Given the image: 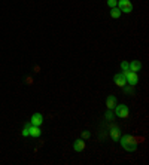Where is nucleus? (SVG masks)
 I'll list each match as a JSON object with an SVG mask.
<instances>
[{
    "label": "nucleus",
    "instance_id": "1",
    "mask_svg": "<svg viewBox=\"0 0 149 165\" xmlns=\"http://www.w3.org/2000/svg\"><path fill=\"white\" fill-rule=\"evenodd\" d=\"M119 143L127 152H134L137 149V144H139V138L134 136H121Z\"/></svg>",
    "mask_w": 149,
    "mask_h": 165
},
{
    "label": "nucleus",
    "instance_id": "9",
    "mask_svg": "<svg viewBox=\"0 0 149 165\" xmlns=\"http://www.w3.org/2000/svg\"><path fill=\"white\" fill-rule=\"evenodd\" d=\"M28 134L31 137H41L42 131H41V126H34V125L30 124V128H28Z\"/></svg>",
    "mask_w": 149,
    "mask_h": 165
},
{
    "label": "nucleus",
    "instance_id": "18",
    "mask_svg": "<svg viewBox=\"0 0 149 165\" xmlns=\"http://www.w3.org/2000/svg\"><path fill=\"white\" fill-rule=\"evenodd\" d=\"M88 137H90V132H88V131H83V132H82V138L85 140V138H88Z\"/></svg>",
    "mask_w": 149,
    "mask_h": 165
},
{
    "label": "nucleus",
    "instance_id": "14",
    "mask_svg": "<svg viewBox=\"0 0 149 165\" xmlns=\"http://www.w3.org/2000/svg\"><path fill=\"white\" fill-rule=\"evenodd\" d=\"M124 91H125V94H134V89H133V86L130 85V86H124Z\"/></svg>",
    "mask_w": 149,
    "mask_h": 165
},
{
    "label": "nucleus",
    "instance_id": "13",
    "mask_svg": "<svg viewBox=\"0 0 149 165\" xmlns=\"http://www.w3.org/2000/svg\"><path fill=\"white\" fill-rule=\"evenodd\" d=\"M28 128H30V124H26V125H24V128H23V131H21L23 137H28V136H30V134H28Z\"/></svg>",
    "mask_w": 149,
    "mask_h": 165
},
{
    "label": "nucleus",
    "instance_id": "7",
    "mask_svg": "<svg viewBox=\"0 0 149 165\" xmlns=\"http://www.w3.org/2000/svg\"><path fill=\"white\" fill-rule=\"evenodd\" d=\"M110 138L113 141H119V138H121V129L118 126H112L110 128Z\"/></svg>",
    "mask_w": 149,
    "mask_h": 165
},
{
    "label": "nucleus",
    "instance_id": "17",
    "mask_svg": "<svg viewBox=\"0 0 149 165\" xmlns=\"http://www.w3.org/2000/svg\"><path fill=\"white\" fill-rule=\"evenodd\" d=\"M106 119H108V121H112V110H109L108 113H106Z\"/></svg>",
    "mask_w": 149,
    "mask_h": 165
},
{
    "label": "nucleus",
    "instance_id": "10",
    "mask_svg": "<svg viewBox=\"0 0 149 165\" xmlns=\"http://www.w3.org/2000/svg\"><path fill=\"white\" fill-rule=\"evenodd\" d=\"M106 107H108V110H113L116 107V97L115 95L108 97V100H106Z\"/></svg>",
    "mask_w": 149,
    "mask_h": 165
},
{
    "label": "nucleus",
    "instance_id": "2",
    "mask_svg": "<svg viewBox=\"0 0 149 165\" xmlns=\"http://www.w3.org/2000/svg\"><path fill=\"white\" fill-rule=\"evenodd\" d=\"M122 73H124V76H125V79H127V83H130L131 86H136V85L139 83V74H137L136 71L127 70V71H122Z\"/></svg>",
    "mask_w": 149,
    "mask_h": 165
},
{
    "label": "nucleus",
    "instance_id": "12",
    "mask_svg": "<svg viewBox=\"0 0 149 165\" xmlns=\"http://www.w3.org/2000/svg\"><path fill=\"white\" fill-rule=\"evenodd\" d=\"M121 9H119V8H118V6H116V8H110V16H112V18H113V19H118V18H119V16H121Z\"/></svg>",
    "mask_w": 149,
    "mask_h": 165
},
{
    "label": "nucleus",
    "instance_id": "3",
    "mask_svg": "<svg viewBox=\"0 0 149 165\" xmlns=\"http://www.w3.org/2000/svg\"><path fill=\"white\" fill-rule=\"evenodd\" d=\"M116 6L121 9L122 14H131L133 12V5H131L130 0H118Z\"/></svg>",
    "mask_w": 149,
    "mask_h": 165
},
{
    "label": "nucleus",
    "instance_id": "6",
    "mask_svg": "<svg viewBox=\"0 0 149 165\" xmlns=\"http://www.w3.org/2000/svg\"><path fill=\"white\" fill-rule=\"evenodd\" d=\"M30 124L34 125V126H41L43 124V116H42L41 113H33V116L30 119Z\"/></svg>",
    "mask_w": 149,
    "mask_h": 165
},
{
    "label": "nucleus",
    "instance_id": "8",
    "mask_svg": "<svg viewBox=\"0 0 149 165\" xmlns=\"http://www.w3.org/2000/svg\"><path fill=\"white\" fill-rule=\"evenodd\" d=\"M73 149H75V152H82L85 149V141H83V138H78V140L73 141Z\"/></svg>",
    "mask_w": 149,
    "mask_h": 165
},
{
    "label": "nucleus",
    "instance_id": "11",
    "mask_svg": "<svg viewBox=\"0 0 149 165\" xmlns=\"http://www.w3.org/2000/svg\"><path fill=\"white\" fill-rule=\"evenodd\" d=\"M128 69H130V71H140V69H142V64H140V61H131V63H128Z\"/></svg>",
    "mask_w": 149,
    "mask_h": 165
},
{
    "label": "nucleus",
    "instance_id": "16",
    "mask_svg": "<svg viewBox=\"0 0 149 165\" xmlns=\"http://www.w3.org/2000/svg\"><path fill=\"white\" fill-rule=\"evenodd\" d=\"M121 69H122V71L130 70V69H128V63H127V61H122V63H121Z\"/></svg>",
    "mask_w": 149,
    "mask_h": 165
},
{
    "label": "nucleus",
    "instance_id": "15",
    "mask_svg": "<svg viewBox=\"0 0 149 165\" xmlns=\"http://www.w3.org/2000/svg\"><path fill=\"white\" fill-rule=\"evenodd\" d=\"M108 5L110 8H116V5H118V0H108Z\"/></svg>",
    "mask_w": 149,
    "mask_h": 165
},
{
    "label": "nucleus",
    "instance_id": "4",
    "mask_svg": "<svg viewBox=\"0 0 149 165\" xmlns=\"http://www.w3.org/2000/svg\"><path fill=\"white\" fill-rule=\"evenodd\" d=\"M113 110H115V113H116V116H118V118H121V119L128 118L130 110H128V107H127L125 104H116V107H115Z\"/></svg>",
    "mask_w": 149,
    "mask_h": 165
},
{
    "label": "nucleus",
    "instance_id": "5",
    "mask_svg": "<svg viewBox=\"0 0 149 165\" xmlns=\"http://www.w3.org/2000/svg\"><path fill=\"white\" fill-rule=\"evenodd\" d=\"M113 82L116 83L119 88H124V86L127 85V79H125L124 73H116V74L113 76Z\"/></svg>",
    "mask_w": 149,
    "mask_h": 165
}]
</instances>
